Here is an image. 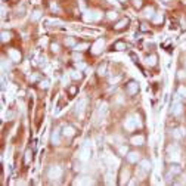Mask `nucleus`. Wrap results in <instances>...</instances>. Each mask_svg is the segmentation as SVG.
Segmentation results:
<instances>
[{"label": "nucleus", "instance_id": "nucleus-1", "mask_svg": "<svg viewBox=\"0 0 186 186\" xmlns=\"http://www.w3.org/2000/svg\"><path fill=\"white\" fill-rule=\"evenodd\" d=\"M127 24H129V19H127V18H124L123 21H120V22H118V24L115 25V28H117V30H120V28L126 27V25H127Z\"/></svg>", "mask_w": 186, "mask_h": 186}, {"label": "nucleus", "instance_id": "nucleus-2", "mask_svg": "<svg viewBox=\"0 0 186 186\" xmlns=\"http://www.w3.org/2000/svg\"><path fill=\"white\" fill-rule=\"evenodd\" d=\"M117 50H123L124 47H126V45L124 43H121V41H118V43H115V46H114Z\"/></svg>", "mask_w": 186, "mask_h": 186}, {"label": "nucleus", "instance_id": "nucleus-3", "mask_svg": "<svg viewBox=\"0 0 186 186\" xmlns=\"http://www.w3.org/2000/svg\"><path fill=\"white\" fill-rule=\"evenodd\" d=\"M108 16H109V18H115V12H109Z\"/></svg>", "mask_w": 186, "mask_h": 186}]
</instances>
